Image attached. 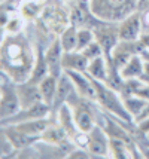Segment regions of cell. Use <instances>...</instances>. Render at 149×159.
<instances>
[{
    "instance_id": "6da1fadb",
    "label": "cell",
    "mask_w": 149,
    "mask_h": 159,
    "mask_svg": "<svg viewBox=\"0 0 149 159\" xmlns=\"http://www.w3.org/2000/svg\"><path fill=\"white\" fill-rule=\"evenodd\" d=\"M31 49L24 43L22 39H18V42L9 40L5 37L2 43V51H0V61H5L3 69L14 71L12 75H16L18 80H24L29 76L30 69H31ZM31 75V71H30Z\"/></svg>"
},
{
    "instance_id": "7a4b0ae2",
    "label": "cell",
    "mask_w": 149,
    "mask_h": 159,
    "mask_svg": "<svg viewBox=\"0 0 149 159\" xmlns=\"http://www.w3.org/2000/svg\"><path fill=\"white\" fill-rule=\"evenodd\" d=\"M88 6L95 18L119 22L137 11V0H90Z\"/></svg>"
},
{
    "instance_id": "3957f363",
    "label": "cell",
    "mask_w": 149,
    "mask_h": 159,
    "mask_svg": "<svg viewBox=\"0 0 149 159\" xmlns=\"http://www.w3.org/2000/svg\"><path fill=\"white\" fill-rule=\"evenodd\" d=\"M92 80H94L95 89H97V103L106 111H109L112 116L119 119L121 122L133 124L134 119L127 111L124 100H122L119 92L112 89L110 86H107L106 83L101 82V80H95V79H92Z\"/></svg>"
},
{
    "instance_id": "277c9868",
    "label": "cell",
    "mask_w": 149,
    "mask_h": 159,
    "mask_svg": "<svg viewBox=\"0 0 149 159\" xmlns=\"http://www.w3.org/2000/svg\"><path fill=\"white\" fill-rule=\"evenodd\" d=\"M95 40L103 48V52L106 57H110L116 43L119 42V33H118V22H109V21L100 20L92 27Z\"/></svg>"
},
{
    "instance_id": "5b68a950",
    "label": "cell",
    "mask_w": 149,
    "mask_h": 159,
    "mask_svg": "<svg viewBox=\"0 0 149 159\" xmlns=\"http://www.w3.org/2000/svg\"><path fill=\"white\" fill-rule=\"evenodd\" d=\"M51 113V106L46 104L45 101H39V103L29 106V107H22L16 111L15 115L9 116L6 119L0 120V126L5 125H15L20 122H26V120H31V119H39V118H48Z\"/></svg>"
},
{
    "instance_id": "8992f818",
    "label": "cell",
    "mask_w": 149,
    "mask_h": 159,
    "mask_svg": "<svg viewBox=\"0 0 149 159\" xmlns=\"http://www.w3.org/2000/svg\"><path fill=\"white\" fill-rule=\"evenodd\" d=\"M145 46L142 45L140 39L139 40H119L116 43V46L114 48L110 58L114 64L116 66V69L121 70L125 64L128 62V60L131 58L133 55H137V54H142Z\"/></svg>"
},
{
    "instance_id": "52a82bcc",
    "label": "cell",
    "mask_w": 149,
    "mask_h": 159,
    "mask_svg": "<svg viewBox=\"0 0 149 159\" xmlns=\"http://www.w3.org/2000/svg\"><path fill=\"white\" fill-rule=\"evenodd\" d=\"M110 139L107 135V132L100 126V125H94L90 132H86V146L85 149L88 152L94 155V156H101L106 158L110 153V147H109Z\"/></svg>"
},
{
    "instance_id": "ba28073f",
    "label": "cell",
    "mask_w": 149,
    "mask_h": 159,
    "mask_svg": "<svg viewBox=\"0 0 149 159\" xmlns=\"http://www.w3.org/2000/svg\"><path fill=\"white\" fill-rule=\"evenodd\" d=\"M119 40H139L143 33L142 14L136 11L118 22Z\"/></svg>"
},
{
    "instance_id": "9c48e42d",
    "label": "cell",
    "mask_w": 149,
    "mask_h": 159,
    "mask_svg": "<svg viewBox=\"0 0 149 159\" xmlns=\"http://www.w3.org/2000/svg\"><path fill=\"white\" fill-rule=\"evenodd\" d=\"M64 71L70 76L72 82L75 85V91L81 97L90 101H97V89L92 77L88 76L85 71H75V70H64Z\"/></svg>"
},
{
    "instance_id": "30bf717a",
    "label": "cell",
    "mask_w": 149,
    "mask_h": 159,
    "mask_svg": "<svg viewBox=\"0 0 149 159\" xmlns=\"http://www.w3.org/2000/svg\"><path fill=\"white\" fill-rule=\"evenodd\" d=\"M20 109H21V104L18 100L16 88L11 86V85H7V86L5 85L3 92H2V98H0V120L15 115Z\"/></svg>"
},
{
    "instance_id": "8fae6325",
    "label": "cell",
    "mask_w": 149,
    "mask_h": 159,
    "mask_svg": "<svg viewBox=\"0 0 149 159\" xmlns=\"http://www.w3.org/2000/svg\"><path fill=\"white\" fill-rule=\"evenodd\" d=\"M63 54L64 49L60 43V39L54 40L49 45L48 51L45 52V60L49 69V75H54L55 77H60L63 75Z\"/></svg>"
},
{
    "instance_id": "7c38bea8",
    "label": "cell",
    "mask_w": 149,
    "mask_h": 159,
    "mask_svg": "<svg viewBox=\"0 0 149 159\" xmlns=\"http://www.w3.org/2000/svg\"><path fill=\"white\" fill-rule=\"evenodd\" d=\"M75 92V85L72 82L70 76L63 71V75L58 77V85H57V92H55V97H54V101L51 104V110L58 111V109L64 106V104L69 101V98L73 95Z\"/></svg>"
},
{
    "instance_id": "4fadbf2b",
    "label": "cell",
    "mask_w": 149,
    "mask_h": 159,
    "mask_svg": "<svg viewBox=\"0 0 149 159\" xmlns=\"http://www.w3.org/2000/svg\"><path fill=\"white\" fill-rule=\"evenodd\" d=\"M15 88H16V94H18V100H20V104H21V109L33 106V104L39 103V101H43L37 83H33L29 80L26 83L16 85Z\"/></svg>"
},
{
    "instance_id": "5bb4252c",
    "label": "cell",
    "mask_w": 149,
    "mask_h": 159,
    "mask_svg": "<svg viewBox=\"0 0 149 159\" xmlns=\"http://www.w3.org/2000/svg\"><path fill=\"white\" fill-rule=\"evenodd\" d=\"M3 129H5L7 139H9V141H11V144L14 146L15 150H16V149H18V150L27 149V147L35 144L36 141L40 140L39 137H33V135H29V134H26V132L16 129L14 125H5Z\"/></svg>"
},
{
    "instance_id": "9a60e30c",
    "label": "cell",
    "mask_w": 149,
    "mask_h": 159,
    "mask_svg": "<svg viewBox=\"0 0 149 159\" xmlns=\"http://www.w3.org/2000/svg\"><path fill=\"white\" fill-rule=\"evenodd\" d=\"M57 118H58V124L63 126V129L67 132V135H69L70 139H78V135L84 134V132L79 131L78 125H76V122H75L73 110H72V107L67 103L58 109Z\"/></svg>"
},
{
    "instance_id": "2e32d148",
    "label": "cell",
    "mask_w": 149,
    "mask_h": 159,
    "mask_svg": "<svg viewBox=\"0 0 149 159\" xmlns=\"http://www.w3.org/2000/svg\"><path fill=\"white\" fill-rule=\"evenodd\" d=\"M88 58L81 51H69L63 54V70H75V71H86Z\"/></svg>"
},
{
    "instance_id": "e0dca14e",
    "label": "cell",
    "mask_w": 149,
    "mask_h": 159,
    "mask_svg": "<svg viewBox=\"0 0 149 159\" xmlns=\"http://www.w3.org/2000/svg\"><path fill=\"white\" fill-rule=\"evenodd\" d=\"M51 125V120L48 118H39V119H31V120H26V122H20V124H15L14 126L20 131L26 132L29 135L33 137H39L43 134V131Z\"/></svg>"
},
{
    "instance_id": "ac0fdd59",
    "label": "cell",
    "mask_w": 149,
    "mask_h": 159,
    "mask_svg": "<svg viewBox=\"0 0 149 159\" xmlns=\"http://www.w3.org/2000/svg\"><path fill=\"white\" fill-rule=\"evenodd\" d=\"M143 64H145V60L142 58L140 54L133 55L128 60L127 64L119 70L122 79H124V80H125V79H140V76L145 73Z\"/></svg>"
},
{
    "instance_id": "d6986e66",
    "label": "cell",
    "mask_w": 149,
    "mask_h": 159,
    "mask_svg": "<svg viewBox=\"0 0 149 159\" xmlns=\"http://www.w3.org/2000/svg\"><path fill=\"white\" fill-rule=\"evenodd\" d=\"M86 75L95 80H101L105 82L107 77V57L101 55L97 57L88 62V67H86Z\"/></svg>"
},
{
    "instance_id": "ffe728a7",
    "label": "cell",
    "mask_w": 149,
    "mask_h": 159,
    "mask_svg": "<svg viewBox=\"0 0 149 159\" xmlns=\"http://www.w3.org/2000/svg\"><path fill=\"white\" fill-rule=\"evenodd\" d=\"M37 85H39V91H40L42 100L51 106L52 101H54V97H55V92H57L58 77H55L54 75H48V76L43 77Z\"/></svg>"
},
{
    "instance_id": "44dd1931",
    "label": "cell",
    "mask_w": 149,
    "mask_h": 159,
    "mask_svg": "<svg viewBox=\"0 0 149 159\" xmlns=\"http://www.w3.org/2000/svg\"><path fill=\"white\" fill-rule=\"evenodd\" d=\"M66 139H69V135H67V132L63 129V126L58 124V125H54L51 124L45 131L43 134L40 135V140L45 141V143H49V144H60L61 141H64Z\"/></svg>"
},
{
    "instance_id": "7402d4cb",
    "label": "cell",
    "mask_w": 149,
    "mask_h": 159,
    "mask_svg": "<svg viewBox=\"0 0 149 159\" xmlns=\"http://www.w3.org/2000/svg\"><path fill=\"white\" fill-rule=\"evenodd\" d=\"M122 100H124V104H125V109L133 116V119L137 118L149 103V101L137 97V95H125V97H122Z\"/></svg>"
},
{
    "instance_id": "603a6c76",
    "label": "cell",
    "mask_w": 149,
    "mask_h": 159,
    "mask_svg": "<svg viewBox=\"0 0 149 159\" xmlns=\"http://www.w3.org/2000/svg\"><path fill=\"white\" fill-rule=\"evenodd\" d=\"M76 39H78V27L72 24L69 28H66L60 36V43L63 46L64 52L75 51L76 49Z\"/></svg>"
},
{
    "instance_id": "cb8c5ba5",
    "label": "cell",
    "mask_w": 149,
    "mask_h": 159,
    "mask_svg": "<svg viewBox=\"0 0 149 159\" xmlns=\"http://www.w3.org/2000/svg\"><path fill=\"white\" fill-rule=\"evenodd\" d=\"M95 40V36L92 28L88 27H81L78 28V39H76V51H82L84 48H86L90 43Z\"/></svg>"
},
{
    "instance_id": "d4e9b609",
    "label": "cell",
    "mask_w": 149,
    "mask_h": 159,
    "mask_svg": "<svg viewBox=\"0 0 149 159\" xmlns=\"http://www.w3.org/2000/svg\"><path fill=\"white\" fill-rule=\"evenodd\" d=\"M84 55L88 58V61H91V60H94V58H97V57H101L105 55V52H103V48L100 46V43L97 40H94L92 43H90L86 48H84L82 51H81Z\"/></svg>"
},
{
    "instance_id": "484cf974",
    "label": "cell",
    "mask_w": 149,
    "mask_h": 159,
    "mask_svg": "<svg viewBox=\"0 0 149 159\" xmlns=\"http://www.w3.org/2000/svg\"><path fill=\"white\" fill-rule=\"evenodd\" d=\"M14 150H15L14 146L11 144V141L7 139V135H6V132H5V129H3V126H0V158L11 155Z\"/></svg>"
},
{
    "instance_id": "4316f807",
    "label": "cell",
    "mask_w": 149,
    "mask_h": 159,
    "mask_svg": "<svg viewBox=\"0 0 149 159\" xmlns=\"http://www.w3.org/2000/svg\"><path fill=\"white\" fill-rule=\"evenodd\" d=\"M133 95H137V97L143 98V100H146V101H149V83H145L142 80L140 82V85L136 88V91L133 92Z\"/></svg>"
},
{
    "instance_id": "83f0119b",
    "label": "cell",
    "mask_w": 149,
    "mask_h": 159,
    "mask_svg": "<svg viewBox=\"0 0 149 159\" xmlns=\"http://www.w3.org/2000/svg\"><path fill=\"white\" fill-rule=\"evenodd\" d=\"M137 11L140 14L149 12V0H137Z\"/></svg>"
},
{
    "instance_id": "f1b7e54d",
    "label": "cell",
    "mask_w": 149,
    "mask_h": 159,
    "mask_svg": "<svg viewBox=\"0 0 149 159\" xmlns=\"http://www.w3.org/2000/svg\"><path fill=\"white\" fill-rule=\"evenodd\" d=\"M140 42L145 46V49H149V31H143L142 36H140Z\"/></svg>"
},
{
    "instance_id": "f546056e",
    "label": "cell",
    "mask_w": 149,
    "mask_h": 159,
    "mask_svg": "<svg viewBox=\"0 0 149 159\" xmlns=\"http://www.w3.org/2000/svg\"><path fill=\"white\" fill-rule=\"evenodd\" d=\"M140 80H143L145 83H149V75L148 73H143L142 76H140Z\"/></svg>"
},
{
    "instance_id": "4dcf8cb0",
    "label": "cell",
    "mask_w": 149,
    "mask_h": 159,
    "mask_svg": "<svg viewBox=\"0 0 149 159\" xmlns=\"http://www.w3.org/2000/svg\"><path fill=\"white\" fill-rule=\"evenodd\" d=\"M5 37H6V36H5V30H3V28L0 27V45L3 43V40H5Z\"/></svg>"
},
{
    "instance_id": "1f68e13d",
    "label": "cell",
    "mask_w": 149,
    "mask_h": 159,
    "mask_svg": "<svg viewBox=\"0 0 149 159\" xmlns=\"http://www.w3.org/2000/svg\"><path fill=\"white\" fill-rule=\"evenodd\" d=\"M143 69H145V73H148V75H149V61H145V64H143Z\"/></svg>"
},
{
    "instance_id": "d6a6232c",
    "label": "cell",
    "mask_w": 149,
    "mask_h": 159,
    "mask_svg": "<svg viewBox=\"0 0 149 159\" xmlns=\"http://www.w3.org/2000/svg\"><path fill=\"white\" fill-rule=\"evenodd\" d=\"M67 2H73V3H90V0H67Z\"/></svg>"
}]
</instances>
